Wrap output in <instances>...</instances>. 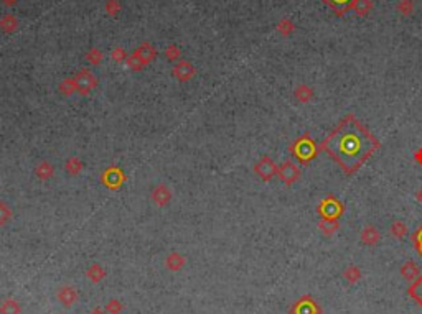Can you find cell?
<instances>
[{
    "label": "cell",
    "instance_id": "4fadbf2b",
    "mask_svg": "<svg viewBox=\"0 0 422 314\" xmlns=\"http://www.w3.org/2000/svg\"><path fill=\"white\" fill-rule=\"evenodd\" d=\"M12 217V211L7 204H4L2 201H0V227L4 226V224H7Z\"/></svg>",
    "mask_w": 422,
    "mask_h": 314
},
{
    "label": "cell",
    "instance_id": "d6986e66",
    "mask_svg": "<svg viewBox=\"0 0 422 314\" xmlns=\"http://www.w3.org/2000/svg\"><path fill=\"white\" fill-rule=\"evenodd\" d=\"M59 89L63 91V94H71L76 89V84H74V79H66L63 82L61 86H59Z\"/></svg>",
    "mask_w": 422,
    "mask_h": 314
},
{
    "label": "cell",
    "instance_id": "7402d4cb",
    "mask_svg": "<svg viewBox=\"0 0 422 314\" xmlns=\"http://www.w3.org/2000/svg\"><path fill=\"white\" fill-rule=\"evenodd\" d=\"M178 55H180V50L177 48V46H170V48L167 50V56L170 58V59H174V58H177Z\"/></svg>",
    "mask_w": 422,
    "mask_h": 314
},
{
    "label": "cell",
    "instance_id": "9a60e30c",
    "mask_svg": "<svg viewBox=\"0 0 422 314\" xmlns=\"http://www.w3.org/2000/svg\"><path fill=\"white\" fill-rule=\"evenodd\" d=\"M126 63H127V66H129L130 69H134V71H140L142 68L145 66V64L142 63L140 59H139L137 56H135V55H132V56H127Z\"/></svg>",
    "mask_w": 422,
    "mask_h": 314
},
{
    "label": "cell",
    "instance_id": "52a82bcc",
    "mask_svg": "<svg viewBox=\"0 0 422 314\" xmlns=\"http://www.w3.org/2000/svg\"><path fill=\"white\" fill-rule=\"evenodd\" d=\"M135 56H137L144 64H148V63H152L153 59L157 58V50L153 48L152 45L144 43V45H140L137 50H135Z\"/></svg>",
    "mask_w": 422,
    "mask_h": 314
},
{
    "label": "cell",
    "instance_id": "44dd1931",
    "mask_svg": "<svg viewBox=\"0 0 422 314\" xmlns=\"http://www.w3.org/2000/svg\"><path fill=\"white\" fill-rule=\"evenodd\" d=\"M119 10V5L116 0H109V4H108V12L111 15H116V12Z\"/></svg>",
    "mask_w": 422,
    "mask_h": 314
},
{
    "label": "cell",
    "instance_id": "7c38bea8",
    "mask_svg": "<svg viewBox=\"0 0 422 314\" xmlns=\"http://www.w3.org/2000/svg\"><path fill=\"white\" fill-rule=\"evenodd\" d=\"M82 168V165L78 158H69L68 160V163H66V171L69 175H78L79 171Z\"/></svg>",
    "mask_w": 422,
    "mask_h": 314
},
{
    "label": "cell",
    "instance_id": "ffe728a7",
    "mask_svg": "<svg viewBox=\"0 0 422 314\" xmlns=\"http://www.w3.org/2000/svg\"><path fill=\"white\" fill-rule=\"evenodd\" d=\"M112 59H116V61H126L127 59V55H126V51H124L122 48H116L114 51H112Z\"/></svg>",
    "mask_w": 422,
    "mask_h": 314
},
{
    "label": "cell",
    "instance_id": "2e32d148",
    "mask_svg": "<svg viewBox=\"0 0 422 314\" xmlns=\"http://www.w3.org/2000/svg\"><path fill=\"white\" fill-rule=\"evenodd\" d=\"M106 311L109 314H121L122 311V303L119 299H111L108 306H106Z\"/></svg>",
    "mask_w": 422,
    "mask_h": 314
},
{
    "label": "cell",
    "instance_id": "9c48e42d",
    "mask_svg": "<svg viewBox=\"0 0 422 314\" xmlns=\"http://www.w3.org/2000/svg\"><path fill=\"white\" fill-rule=\"evenodd\" d=\"M86 276H88L93 283H99V281L106 276V271H104V268H103V266H101L99 263H94V265H91V266L88 268Z\"/></svg>",
    "mask_w": 422,
    "mask_h": 314
},
{
    "label": "cell",
    "instance_id": "8fae6325",
    "mask_svg": "<svg viewBox=\"0 0 422 314\" xmlns=\"http://www.w3.org/2000/svg\"><path fill=\"white\" fill-rule=\"evenodd\" d=\"M35 175H37L40 180H50L53 176V167L48 162H41L37 170H35Z\"/></svg>",
    "mask_w": 422,
    "mask_h": 314
},
{
    "label": "cell",
    "instance_id": "6da1fadb",
    "mask_svg": "<svg viewBox=\"0 0 422 314\" xmlns=\"http://www.w3.org/2000/svg\"><path fill=\"white\" fill-rule=\"evenodd\" d=\"M323 148L347 171H353L370 156L376 148V141L353 118H347L328 138Z\"/></svg>",
    "mask_w": 422,
    "mask_h": 314
},
{
    "label": "cell",
    "instance_id": "5b68a950",
    "mask_svg": "<svg viewBox=\"0 0 422 314\" xmlns=\"http://www.w3.org/2000/svg\"><path fill=\"white\" fill-rule=\"evenodd\" d=\"M58 299L63 306H73L78 301V291L73 286H63L58 291Z\"/></svg>",
    "mask_w": 422,
    "mask_h": 314
},
{
    "label": "cell",
    "instance_id": "7a4b0ae2",
    "mask_svg": "<svg viewBox=\"0 0 422 314\" xmlns=\"http://www.w3.org/2000/svg\"><path fill=\"white\" fill-rule=\"evenodd\" d=\"M73 79L76 84V91H79V94H89L98 86L96 76H94L89 69H81Z\"/></svg>",
    "mask_w": 422,
    "mask_h": 314
},
{
    "label": "cell",
    "instance_id": "d4e9b609",
    "mask_svg": "<svg viewBox=\"0 0 422 314\" xmlns=\"http://www.w3.org/2000/svg\"><path fill=\"white\" fill-rule=\"evenodd\" d=\"M420 199H422V198H420Z\"/></svg>",
    "mask_w": 422,
    "mask_h": 314
},
{
    "label": "cell",
    "instance_id": "8992f818",
    "mask_svg": "<svg viewBox=\"0 0 422 314\" xmlns=\"http://www.w3.org/2000/svg\"><path fill=\"white\" fill-rule=\"evenodd\" d=\"M170 199H172V193H170V189L165 186V185H158L155 189L152 191V201L155 203L157 206H167L170 203Z\"/></svg>",
    "mask_w": 422,
    "mask_h": 314
},
{
    "label": "cell",
    "instance_id": "30bf717a",
    "mask_svg": "<svg viewBox=\"0 0 422 314\" xmlns=\"http://www.w3.org/2000/svg\"><path fill=\"white\" fill-rule=\"evenodd\" d=\"M22 307L15 299H5L0 306V314H20Z\"/></svg>",
    "mask_w": 422,
    "mask_h": 314
},
{
    "label": "cell",
    "instance_id": "277c9868",
    "mask_svg": "<svg viewBox=\"0 0 422 314\" xmlns=\"http://www.w3.org/2000/svg\"><path fill=\"white\" fill-rule=\"evenodd\" d=\"M172 74L180 81H188V79H192V76L195 74V68L190 63L182 61V63L175 64L174 69H172Z\"/></svg>",
    "mask_w": 422,
    "mask_h": 314
},
{
    "label": "cell",
    "instance_id": "e0dca14e",
    "mask_svg": "<svg viewBox=\"0 0 422 314\" xmlns=\"http://www.w3.org/2000/svg\"><path fill=\"white\" fill-rule=\"evenodd\" d=\"M411 293H412V296H414V298L417 299L419 303L422 304V276H420L419 280H417V283H415V285L412 286Z\"/></svg>",
    "mask_w": 422,
    "mask_h": 314
},
{
    "label": "cell",
    "instance_id": "5bb4252c",
    "mask_svg": "<svg viewBox=\"0 0 422 314\" xmlns=\"http://www.w3.org/2000/svg\"><path fill=\"white\" fill-rule=\"evenodd\" d=\"M0 27H2L4 32H14V30L19 27V23H17L15 19H12V17H5V19L0 22Z\"/></svg>",
    "mask_w": 422,
    "mask_h": 314
},
{
    "label": "cell",
    "instance_id": "ac0fdd59",
    "mask_svg": "<svg viewBox=\"0 0 422 314\" xmlns=\"http://www.w3.org/2000/svg\"><path fill=\"white\" fill-rule=\"evenodd\" d=\"M86 58H88L93 64H98V63L101 61V59H103V53H101L99 50H96V48H93V50L86 55Z\"/></svg>",
    "mask_w": 422,
    "mask_h": 314
},
{
    "label": "cell",
    "instance_id": "ba28073f",
    "mask_svg": "<svg viewBox=\"0 0 422 314\" xmlns=\"http://www.w3.org/2000/svg\"><path fill=\"white\" fill-rule=\"evenodd\" d=\"M165 266L172 271H178L185 266V258H183V255H180V253L174 252L167 257V260H165Z\"/></svg>",
    "mask_w": 422,
    "mask_h": 314
},
{
    "label": "cell",
    "instance_id": "cb8c5ba5",
    "mask_svg": "<svg viewBox=\"0 0 422 314\" xmlns=\"http://www.w3.org/2000/svg\"><path fill=\"white\" fill-rule=\"evenodd\" d=\"M91 314H104V312H103V311H101V309H96V311H93Z\"/></svg>",
    "mask_w": 422,
    "mask_h": 314
},
{
    "label": "cell",
    "instance_id": "603a6c76",
    "mask_svg": "<svg viewBox=\"0 0 422 314\" xmlns=\"http://www.w3.org/2000/svg\"><path fill=\"white\" fill-rule=\"evenodd\" d=\"M4 4H7V5H14V4H17L19 2V0H2Z\"/></svg>",
    "mask_w": 422,
    "mask_h": 314
},
{
    "label": "cell",
    "instance_id": "3957f363",
    "mask_svg": "<svg viewBox=\"0 0 422 314\" xmlns=\"http://www.w3.org/2000/svg\"><path fill=\"white\" fill-rule=\"evenodd\" d=\"M101 181H103V185L109 189H117L122 186V183L126 181V175L122 173L121 168H108L101 176Z\"/></svg>",
    "mask_w": 422,
    "mask_h": 314
}]
</instances>
